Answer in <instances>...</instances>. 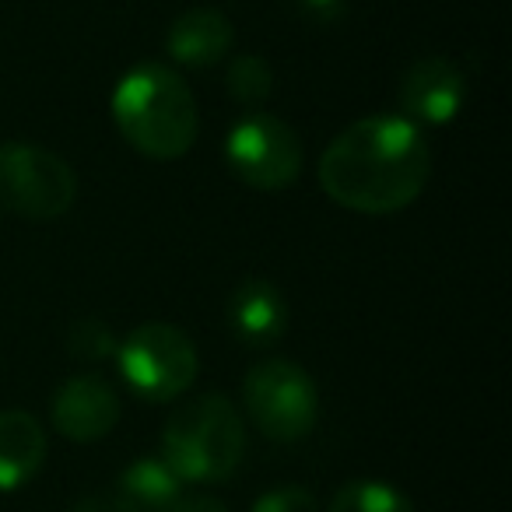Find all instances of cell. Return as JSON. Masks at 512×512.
Segmentation results:
<instances>
[{
	"label": "cell",
	"mask_w": 512,
	"mask_h": 512,
	"mask_svg": "<svg viewBox=\"0 0 512 512\" xmlns=\"http://www.w3.org/2000/svg\"><path fill=\"white\" fill-rule=\"evenodd\" d=\"M116 491L137 512H169L183 498V481L162 456H137L116 481Z\"/></svg>",
	"instance_id": "obj_13"
},
{
	"label": "cell",
	"mask_w": 512,
	"mask_h": 512,
	"mask_svg": "<svg viewBox=\"0 0 512 512\" xmlns=\"http://www.w3.org/2000/svg\"><path fill=\"white\" fill-rule=\"evenodd\" d=\"M467 99V78L446 57H421L404 71L397 102L414 127H446L460 116Z\"/></svg>",
	"instance_id": "obj_8"
},
{
	"label": "cell",
	"mask_w": 512,
	"mask_h": 512,
	"mask_svg": "<svg viewBox=\"0 0 512 512\" xmlns=\"http://www.w3.org/2000/svg\"><path fill=\"white\" fill-rule=\"evenodd\" d=\"M249 512H320V502L302 484H281V488L264 491Z\"/></svg>",
	"instance_id": "obj_17"
},
{
	"label": "cell",
	"mask_w": 512,
	"mask_h": 512,
	"mask_svg": "<svg viewBox=\"0 0 512 512\" xmlns=\"http://www.w3.org/2000/svg\"><path fill=\"white\" fill-rule=\"evenodd\" d=\"M71 512H137V509L120 491L109 488V491H88V495H81L78 502L71 505Z\"/></svg>",
	"instance_id": "obj_18"
},
{
	"label": "cell",
	"mask_w": 512,
	"mask_h": 512,
	"mask_svg": "<svg viewBox=\"0 0 512 512\" xmlns=\"http://www.w3.org/2000/svg\"><path fill=\"white\" fill-rule=\"evenodd\" d=\"M327 512H414L411 498L400 488L372 477H355L334 491Z\"/></svg>",
	"instance_id": "obj_14"
},
{
	"label": "cell",
	"mask_w": 512,
	"mask_h": 512,
	"mask_svg": "<svg viewBox=\"0 0 512 512\" xmlns=\"http://www.w3.org/2000/svg\"><path fill=\"white\" fill-rule=\"evenodd\" d=\"M46 432L29 411H0V491H18L43 470Z\"/></svg>",
	"instance_id": "obj_12"
},
{
	"label": "cell",
	"mask_w": 512,
	"mask_h": 512,
	"mask_svg": "<svg viewBox=\"0 0 512 512\" xmlns=\"http://www.w3.org/2000/svg\"><path fill=\"white\" fill-rule=\"evenodd\" d=\"M242 404L256 432L271 442H299L320 421L316 379L288 358L256 362L242 379Z\"/></svg>",
	"instance_id": "obj_4"
},
{
	"label": "cell",
	"mask_w": 512,
	"mask_h": 512,
	"mask_svg": "<svg viewBox=\"0 0 512 512\" xmlns=\"http://www.w3.org/2000/svg\"><path fill=\"white\" fill-rule=\"evenodd\" d=\"M228 327L249 348H274L288 330V299L274 281L246 278L228 299Z\"/></svg>",
	"instance_id": "obj_10"
},
{
	"label": "cell",
	"mask_w": 512,
	"mask_h": 512,
	"mask_svg": "<svg viewBox=\"0 0 512 512\" xmlns=\"http://www.w3.org/2000/svg\"><path fill=\"white\" fill-rule=\"evenodd\" d=\"M67 348L78 362H102V358L116 355V337L113 330L106 327L102 320L95 316H85L71 327V337H67Z\"/></svg>",
	"instance_id": "obj_16"
},
{
	"label": "cell",
	"mask_w": 512,
	"mask_h": 512,
	"mask_svg": "<svg viewBox=\"0 0 512 512\" xmlns=\"http://www.w3.org/2000/svg\"><path fill=\"white\" fill-rule=\"evenodd\" d=\"M78 200V176L60 155L29 141L0 144V211L57 221Z\"/></svg>",
	"instance_id": "obj_6"
},
{
	"label": "cell",
	"mask_w": 512,
	"mask_h": 512,
	"mask_svg": "<svg viewBox=\"0 0 512 512\" xmlns=\"http://www.w3.org/2000/svg\"><path fill=\"white\" fill-rule=\"evenodd\" d=\"M120 393L113 383H106L95 372L71 376L64 386H57L50 404V418L64 439L71 442H99L120 425Z\"/></svg>",
	"instance_id": "obj_9"
},
{
	"label": "cell",
	"mask_w": 512,
	"mask_h": 512,
	"mask_svg": "<svg viewBox=\"0 0 512 512\" xmlns=\"http://www.w3.org/2000/svg\"><path fill=\"white\" fill-rule=\"evenodd\" d=\"M235 46V25L218 8H190L169 25L165 53L176 67L204 71L228 60Z\"/></svg>",
	"instance_id": "obj_11"
},
{
	"label": "cell",
	"mask_w": 512,
	"mask_h": 512,
	"mask_svg": "<svg viewBox=\"0 0 512 512\" xmlns=\"http://www.w3.org/2000/svg\"><path fill=\"white\" fill-rule=\"evenodd\" d=\"M225 162L239 183L274 193L292 186L302 176L306 151H302V137L281 116L249 109L228 130Z\"/></svg>",
	"instance_id": "obj_7"
},
{
	"label": "cell",
	"mask_w": 512,
	"mask_h": 512,
	"mask_svg": "<svg viewBox=\"0 0 512 512\" xmlns=\"http://www.w3.org/2000/svg\"><path fill=\"white\" fill-rule=\"evenodd\" d=\"M169 512H228L221 498H211V495H183Z\"/></svg>",
	"instance_id": "obj_20"
},
{
	"label": "cell",
	"mask_w": 512,
	"mask_h": 512,
	"mask_svg": "<svg viewBox=\"0 0 512 512\" xmlns=\"http://www.w3.org/2000/svg\"><path fill=\"white\" fill-rule=\"evenodd\" d=\"M432 151L411 120L397 113L362 116L320 155V186L334 204L358 214H397L421 197Z\"/></svg>",
	"instance_id": "obj_1"
},
{
	"label": "cell",
	"mask_w": 512,
	"mask_h": 512,
	"mask_svg": "<svg viewBox=\"0 0 512 512\" xmlns=\"http://www.w3.org/2000/svg\"><path fill=\"white\" fill-rule=\"evenodd\" d=\"M225 85L239 106H264L274 95V71L264 57L256 53H242L228 64L225 71Z\"/></svg>",
	"instance_id": "obj_15"
},
{
	"label": "cell",
	"mask_w": 512,
	"mask_h": 512,
	"mask_svg": "<svg viewBox=\"0 0 512 512\" xmlns=\"http://www.w3.org/2000/svg\"><path fill=\"white\" fill-rule=\"evenodd\" d=\"M246 446V421L225 393L186 400L162 428V460L183 484H225L246 460Z\"/></svg>",
	"instance_id": "obj_3"
},
{
	"label": "cell",
	"mask_w": 512,
	"mask_h": 512,
	"mask_svg": "<svg viewBox=\"0 0 512 512\" xmlns=\"http://www.w3.org/2000/svg\"><path fill=\"white\" fill-rule=\"evenodd\" d=\"M299 8H302V15L313 18V22L330 25V22H337V18H344L348 4H344V0H299Z\"/></svg>",
	"instance_id": "obj_19"
},
{
	"label": "cell",
	"mask_w": 512,
	"mask_h": 512,
	"mask_svg": "<svg viewBox=\"0 0 512 512\" xmlns=\"http://www.w3.org/2000/svg\"><path fill=\"white\" fill-rule=\"evenodd\" d=\"M116 365L130 393L151 404H169L197 383L200 358L186 330L144 323L116 344Z\"/></svg>",
	"instance_id": "obj_5"
},
{
	"label": "cell",
	"mask_w": 512,
	"mask_h": 512,
	"mask_svg": "<svg viewBox=\"0 0 512 512\" xmlns=\"http://www.w3.org/2000/svg\"><path fill=\"white\" fill-rule=\"evenodd\" d=\"M113 123L123 141L155 162L183 158L197 144L200 113L172 64L141 60L113 88Z\"/></svg>",
	"instance_id": "obj_2"
}]
</instances>
